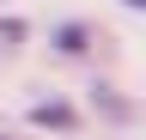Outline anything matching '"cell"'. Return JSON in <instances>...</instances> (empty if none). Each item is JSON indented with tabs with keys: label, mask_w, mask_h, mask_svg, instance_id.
I'll list each match as a JSON object with an SVG mask.
<instances>
[{
	"label": "cell",
	"mask_w": 146,
	"mask_h": 140,
	"mask_svg": "<svg viewBox=\"0 0 146 140\" xmlns=\"http://www.w3.org/2000/svg\"><path fill=\"white\" fill-rule=\"evenodd\" d=\"M31 122H36V128H67L73 110H67V104H43V110H31Z\"/></svg>",
	"instance_id": "cell-1"
},
{
	"label": "cell",
	"mask_w": 146,
	"mask_h": 140,
	"mask_svg": "<svg viewBox=\"0 0 146 140\" xmlns=\"http://www.w3.org/2000/svg\"><path fill=\"white\" fill-rule=\"evenodd\" d=\"M61 49H67V55H79V49H85V31H79V25H67V31H61Z\"/></svg>",
	"instance_id": "cell-2"
},
{
	"label": "cell",
	"mask_w": 146,
	"mask_h": 140,
	"mask_svg": "<svg viewBox=\"0 0 146 140\" xmlns=\"http://www.w3.org/2000/svg\"><path fill=\"white\" fill-rule=\"evenodd\" d=\"M122 6H128V12H140V6H146V0H122Z\"/></svg>",
	"instance_id": "cell-3"
}]
</instances>
